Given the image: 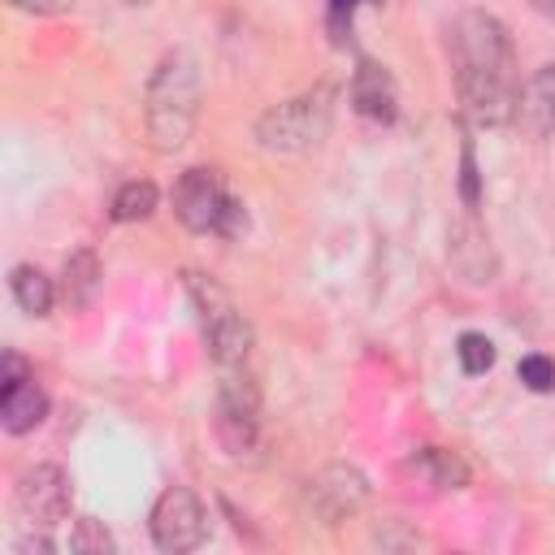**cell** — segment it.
<instances>
[{"instance_id":"obj_1","label":"cell","mask_w":555,"mask_h":555,"mask_svg":"<svg viewBox=\"0 0 555 555\" xmlns=\"http://www.w3.org/2000/svg\"><path fill=\"white\" fill-rule=\"evenodd\" d=\"M451 56H455V87L464 113L477 126H507L516 117V91H520L507 26L486 9L460 13L451 30Z\"/></svg>"},{"instance_id":"obj_2","label":"cell","mask_w":555,"mask_h":555,"mask_svg":"<svg viewBox=\"0 0 555 555\" xmlns=\"http://www.w3.org/2000/svg\"><path fill=\"white\" fill-rule=\"evenodd\" d=\"M195 108H199V69L186 52H169L147 78L143 126H147L152 147L178 152L195 130Z\"/></svg>"},{"instance_id":"obj_3","label":"cell","mask_w":555,"mask_h":555,"mask_svg":"<svg viewBox=\"0 0 555 555\" xmlns=\"http://www.w3.org/2000/svg\"><path fill=\"white\" fill-rule=\"evenodd\" d=\"M186 295L199 312V330H204V343H208V356H212L217 373L221 369H243L251 360V325H247L243 308L234 304V295L199 269H186Z\"/></svg>"},{"instance_id":"obj_4","label":"cell","mask_w":555,"mask_h":555,"mask_svg":"<svg viewBox=\"0 0 555 555\" xmlns=\"http://www.w3.org/2000/svg\"><path fill=\"white\" fill-rule=\"evenodd\" d=\"M325 130H330V91L317 87L299 100L264 108L256 121V143L264 152H278V156H295V152L317 147L325 139Z\"/></svg>"},{"instance_id":"obj_5","label":"cell","mask_w":555,"mask_h":555,"mask_svg":"<svg viewBox=\"0 0 555 555\" xmlns=\"http://www.w3.org/2000/svg\"><path fill=\"white\" fill-rule=\"evenodd\" d=\"M173 212L195 234H234L243 225L238 199L225 191L217 169H186L173 186Z\"/></svg>"},{"instance_id":"obj_6","label":"cell","mask_w":555,"mask_h":555,"mask_svg":"<svg viewBox=\"0 0 555 555\" xmlns=\"http://www.w3.org/2000/svg\"><path fill=\"white\" fill-rule=\"evenodd\" d=\"M204 533H208V516L199 499L186 486H169L152 507V542L169 555H182V551H195Z\"/></svg>"},{"instance_id":"obj_7","label":"cell","mask_w":555,"mask_h":555,"mask_svg":"<svg viewBox=\"0 0 555 555\" xmlns=\"http://www.w3.org/2000/svg\"><path fill=\"white\" fill-rule=\"evenodd\" d=\"M304 499H308V512H312L321 525H343L347 516H356V512L369 503V481H364V473L351 468V464H325V468L308 481Z\"/></svg>"},{"instance_id":"obj_8","label":"cell","mask_w":555,"mask_h":555,"mask_svg":"<svg viewBox=\"0 0 555 555\" xmlns=\"http://www.w3.org/2000/svg\"><path fill=\"white\" fill-rule=\"evenodd\" d=\"M69 477L56 464H35L17 477V507L35 520V525H56L69 516Z\"/></svg>"},{"instance_id":"obj_9","label":"cell","mask_w":555,"mask_h":555,"mask_svg":"<svg viewBox=\"0 0 555 555\" xmlns=\"http://www.w3.org/2000/svg\"><path fill=\"white\" fill-rule=\"evenodd\" d=\"M529 139H546L555 130V65H542L525 78L516 91V117H512Z\"/></svg>"},{"instance_id":"obj_10","label":"cell","mask_w":555,"mask_h":555,"mask_svg":"<svg viewBox=\"0 0 555 555\" xmlns=\"http://www.w3.org/2000/svg\"><path fill=\"white\" fill-rule=\"evenodd\" d=\"M351 104H356V113H364L373 121H395V87L377 61H360V69L351 78Z\"/></svg>"},{"instance_id":"obj_11","label":"cell","mask_w":555,"mask_h":555,"mask_svg":"<svg viewBox=\"0 0 555 555\" xmlns=\"http://www.w3.org/2000/svg\"><path fill=\"white\" fill-rule=\"evenodd\" d=\"M43 416H48V395H43L30 377L0 390V425H4L9 434H30Z\"/></svg>"},{"instance_id":"obj_12","label":"cell","mask_w":555,"mask_h":555,"mask_svg":"<svg viewBox=\"0 0 555 555\" xmlns=\"http://www.w3.org/2000/svg\"><path fill=\"white\" fill-rule=\"evenodd\" d=\"M65 304L78 312V308H87L91 299H95V291H100V260H95V251H74L69 260H65Z\"/></svg>"},{"instance_id":"obj_13","label":"cell","mask_w":555,"mask_h":555,"mask_svg":"<svg viewBox=\"0 0 555 555\" xmlns=\"http://www.w3.org/2000/svg\"><path fill=\"white\" fill-rule=\"evenodd\" d=\"M9 286H13V299H17L22 312H30V317H48L56 291H52V278H48L43 269H35V264H17L13 278H9Z\"/></svg>"},{"instance_id":"obj_14","label":"cell","mask_w":555,"mask_h":555,"mask_svg":"<svg viewBox=\"0 0 555 555\" xmlns=\"http://www.w3.org/2000/svg\"><path fill=\"white\" fill-rule=\"evenodd\" d=\"M412 468H416L421 477H429L434 486H442V490H455V486L468 481V464H464L455 451H447V447H421V451L412 455Z\"/></svg>"},{"instance_id":"obj_15","label":"cell","mask_w":555,"mask_h":555,"mask_svg":"<svg viewBox=\"0 0 555 555\" xmlns=\"http://www.w3.org/2000/svg\"><path fill=\"white\" fill-rule=\"evenodd\" d=\"M156 186L147 182V178H139V182H126L117 195H113V221H143V217H152L156 212Z\"/></svg>"},{"instance_id":"obj_16","label":"cell","mask_w":555,"mask_h":555,"mask_svg":"<svg viewBox=\"0 0 555 555\" xmlns=\"http://www.w3.org/2000/svg\"><path fill=\"white\" fill-rule=\"evenodd\" d=\"M69 551L74 555H113V533L95 516H78L69 529Z\"/></svg>"},{"instance_id":"obj_17","label":"cell","mask_w":555,"mask_h":555,"mask_svg":"<svg viewBox=\"0 0 555 555\" xmlns=\"http://www.w3.org/2000/svg\"><path fill=\"white\" fill-rule=\"evenodd\" d=\"M455 356H460V369L477 377V373H486V369L494 364V343H490L486 334H460Z\"/></svg>"},{"instance_id":"obj_18","label":"cell","mask_w":555,"mask_h":555,"mask_svg":"<svg viewBox=\"0 0 555 555\" xmlns=\"http://www.w3.org/2000/svg\"><path fill=\"white\" fill-rule=\"evenodd\" d=\"M516 373H520V382H525L533 395L555 390V360H546V356H525Z\"/></svg>"},{"instance_id":"obj_19","label":"cell","mask_w":555,"mask_h":555,"mask_svg":"<svg viewBox=\"0 0 555 555\" xmlns=\"http://www.w3.org/2000/svg\"><path fill=\"white\" fill-rule=\"evenodd\" d=\"M9 4L22 13H35V17H56V13L74 9V0H9Z\"/></svg>"},{"instance_id":"obj_20","label":"cell","mask_w":555,"mask_h":555,"mask_svg":"<svg viewBox=\"0 0 555 555\" xmlns=\"http://www.w3.org/2000/svg\"><path fill=\"white\" fill-rule=\"evenodd\" d=\"M460 182H464V199H468V208H473V204H477V165H473V147H468V143H464V178H460Z\"/></svg>"},{"instance_id":"obj_21","label":"cell","mask_w":555,"mask_h":555,"mask_svg":"<svg viewBox=\"0 0 555 555\" xmlns=\"http://www.w3.org/2000/svg\"><path fill=\"white\" fill-rule=\"evenodd\" d=\"M13 382H26V369H22V360L9 351V356H4V377H0V390H4V386H13Z\"/></svg>"},{"instance_id":"obj_22","label":"cell","mask_w":555,"mask_h":555,"mask_svg":"<svg viewBox=\"0 0 555 555\" xmlns=\"http://www.w3.org/2000/svg\"><path fill=\"white\" fill-rule=\"evenodd\" d=\"M360 0H330V13H334V22H343V13L351 17V9H356Z\"/></svg>"},{"instance_id":"obj_23","label":"cell","mask_w":555,"mask_h":555,"mask_svg":"<svg viewBox=\"0 0 555 555\" xmlns=\"http://www.w3.org/2000/svg\"><path fill=\"white\" fill-rule=\"evenodd\" d=\"M533 4H538V9H551V4H555V0H533Z\"/></svg>"},{"instance_id":"obj_24","label":"cell","mask_w":555,"mask_h":555,"mask_svg":"<svg viewBox=\"0 0 555 555\" xmlns=\"http://www.w3.org/2000/svg\"><path fill=\"white\" fill-rule=\"evenodd\" d=\"M126 4H152V0H126Z\"/></svg>"}]
</instances>
